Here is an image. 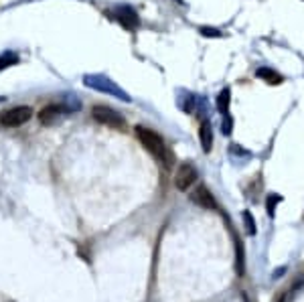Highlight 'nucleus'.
I'll use <instances>...</instances> for the list:
<instances>
[{
    "instance_id": "nucleus-1",
    "label": "nucleus",
    "mask_w": 304,
    "mask_h": 302,
    "mask_svg": "<svg viewBox=\"0 0 304 302\" xmlns=\"http://www.w3.org/2000/svg\"><path fill=\"white\" fill-rule=\"evenodd\" d=\"M136 136H138L140 144H142L157 161L165 163L167 167L173 165V155L169 153L167 142H165V138H163L159 132H155L152 128H146V126H136Z\"/></svg>"
},
{
    "instance_id": "nucleus-2",
    "label": "nucleus",
    "mask_w": 304,
    "mask_h": 302,
    "mask_svg": "<svg viewBox=\"0 0 304 302\" xmlns=\"http://www.w3.org/2000/svg\"><path fill=\"white\" fill-rule=\"evenodd\" d=\"M84 84H86L90 90H96V92H102V94H110V96H114V98H118V100H122V102H130V100H132L120 86H116L112 80L106 78V75L90 73V75H86V78H84Z\"/></svg>"
},
{
    "instance_id": "nucleus-3",
    "label": "nucleus",
    "mask_w": 304,
    "mask_h": 302,
    "mask_svg": "<svg viewBox=\"0 0 304 302\" xmlns=\"http://www.w3.org/2000/svg\"><path fill=\"white\" fill-rule=\"evenodd\" d=\"M92 116L96 122L104 124V126H110L114 130H124L126 128V120L120 112L108 108V106H94L92 108Z\"/></svg>"
},
{
    "instance_id": "nucleus-4",
    "label": "nucleus",
    "mask_w": 304,
    "mask_h": 302,
    "mask_svg": "<svg viewBox=\"0 0 304 302\" xmlns=\"http://www.w3.org/2000/svg\"><path fill=\"white\" fill-rule=\"evenodd\" d=\"M31 118H33V108H29V106H17V108H11V110L0 114V126H5V128H19V126L27 124Z\"/></svg>"
},
{
    "instance_id": "nucleus-5",
    "label": "nucleus",
    "mask_w": 304,
    "mask_h": 302,
    "mask_svg": "<svg viewBox=\"0 0 304 302\" xmlns=\"http://www.w3.org/2000/svg\"><path fill=\"white\" fill-rule=\"evenodd\" d=\"M197 181V169L191 163H183L175 175V187L179 191H189Z\"/></svg>"
},
{
    "instance_id": "nucleus-6",
    "label": "nucleus",
    "mask_w": 304,
    "mask_h": 302,
    "mask_svg": "<svg viewBox=\"0 0 304 302\" xmlns=\"http://www.w3.org/2000/svg\"><path fill=\"white\" fill-rule=\"evenodd\" d=\"M65 114H69L67 106H63V104H51V106H45L39 112V122L43 126H51V124H57Z\"/></svg>"
},
{
    "instance_id": "nucleus-7",
    "label": "nucleus",
    "mask_w": 304,
    "mask_h": 302,
    "mask_svg": "<svg viewBox=\"0 0 304 302\" xmlns=\"http://www.w3.org/2000/svg\"><path fill=\"white\" fill-rule=\"evenodd\" d=\"M114 19H116L124 29H130V31H134V29L140 27V17H138V13H136L134 9H130V7H116V9H114Z\"/></svg>"
},
{
    "instance_id": "nucleus-8",
    "label": "nucleus",
    "mask_w": 304,
    "mask_h": 302,
    "mask_svg": "<svg viewBox=\"0 0 304 302\" xmlns=\"http://www.w3.org/2000/svg\"><path fill=\"white\" fill-rule=\"evenodd\" d=\"M191 201H193L195 205L203 207V209H217V203H215L213 193H211L207 187H203V185L195 189V193L191 195Z\"/></svg>"
},
{
    "instance_id": "nucleus-9",
    "label": "nucleus",
    "mask_w": 304,
    "mask_h": 302,
    "mask_svg": "<svg viewBox=\"0 0 304 302\" xmlns=\"http://www.w3.org/2000/svg\"><path fill=\"white\" fill-rule=\"evenodd\" d=\"M199 140H201V146H203V153H211L213 148V130H211V124L207 120L201 122L199 126Z\"/></svg>"
},
{
    "instance_id": "nucleus-10",
    "label": "nucleus",
    "mask_w": 304,
    "mask_h": 302,
    "mask_svg": "<svg viewBox=\"0 0 304 302\" xmlns=\"http://www.w3.org/2000/svg\"><path fill=\"white\" fill-rule=\"evenodd\" d=\"M256 75L260 80H264L266 84H270V86H276V84H282V75L280 73H276L274 69H270V67H260L258 71H256Z\"/></svg>"
},
{
    "instance_id": "nucleus-11",
    "label": "nucleus",
    "mask_w": 304,
    "mask_h": 302,
    "mask_svg": "<svg viewBox=\"0 0 304 302\" xmlns=\"http://www.w3.org/2000/svg\"><path fill=\"white\" fill-rule=\"evenodd\" d=\"M230 104H232V92H230V88H225L217 96V110L225 116L227 112H230Z\"/></svg>"
},
{
    "instance_id": "nucleus-12",
    "label": "nucleus",
    "mask_w": 304,
    "mask_h": 302,
    "mask_svg": "<svg viewBox=\"0 0 304 302\" xmlns=\"http://www.w3.org/2000/svg\"><path fill=\"white\" fill-rule=\"evenodd\" d=\"M17 63H19V55L15 51H5L3 55H0V71H5V69L17 65Z\"/></svg>"
},
{
    "instance_id": "nucleus-13",
    "label": "nucleus",
    "mask_w": 304,
    "mask_h": 302,
    "mask_svg": "<svg viewBox=\"0 0 304 302\" xmlns=\"http://www.w3.org/2000/svg\"><path fill=\"white\" fill-rule=\"evenodd\" d=\"M244 221H246V232L250 234V236H256V219H254V215L250 213V211H244Z\"/></svg>"
},
{
    "instance_id": "nucleus-14",
    "label": "nucleus",
    "mask_w": 304,
    "mask_h": 302,
    "mask_svg": "<svg viewBox=\"0 0 304 302\" xmlns=\"http://www.w3.org/2000/svg\"><path fill=\"white\" fill-rule=\"evenodd\" d=\"M282 201V197H278V195H270L268 197V201H266V209H268V215L270 217H274V213H276V205Z\"/></svg>"
},
{
    "instance_id": "nucleus-15",
    "label": "nucleus",
    "mask_w": 304,
    "mask_h": 302,
    "mask_svg": "<svg viewBox=\"0 0 304 302\" xmlns=\"http://www.w3.org/2000/svg\"><path fill=\"white\" fill-rule=\"evenodd\" d=\"M199 33H201L203 37H207V39H209V37H213V39H221V37H223V33H221L219 29H213V27H201Z\"/></svg>"
},
{
    "instance_id": "nucleus-16",
    "label": "nucleus",
    "mask_w": 304,
    "mask_h": 302,
    "mask_svg": "<svg viewBox=\"0 0 304 302\" xmlns=\"http://www.w3.org/2000/svg\"><path fill=\"white\" fill-rule=\"evenodd\" d=\"M232 128H234V118L225 114V118H223V134L230 136V134H232Z\"/></svg>"
},
{
    "instance_id": "nucleus-17",
    "label": "nucleus",
    "mask_w": 304,
    "mask_h": 302,
    "mask_svg": "<svg viewBox=\"0 0 304 302\" xmlns=\"http://www.w3.org/2000/svg\"><path fill=\"white\" fill-rule=\"evenodd\" d=\"M242 262H244V256H242V246L238 244V272H240V274L244 272V266H242Z\"/></svg>"
},
{
    "instance_id": "nucleus-18",
    "label": "nucleus",
    "mask_w": 304,
    "mask_h": 302,
    "mask_svg": "<svg viewBox=\"0 0 304 302\" xmlns=\"http://www.w3.org/2000/svg\"><path fill=\"white\" fill-rule=\"evenodd\" d=\"M278 302H284V298H280V300H278Z\"/></svg>"
},
{
    "instance_id": "nucleus-19",
    "label": "nucleus",
    "mask_w": 304,
    "mask_h": 302,
    "mask_svg": "<svg viewBox=\"0 0 304 302\" xmlns=\"http://www.w3.org/2000/svg\"><path fill=\"white\" fill-rule=\"evenodd\" d=\"M0 102H5V98H0Z\"/></svg>"
}]
</instances>
